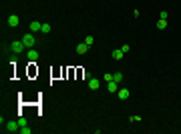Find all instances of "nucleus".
I'll use <instances>...</instances> for the list:
<instances>
[{
    "instance_id": "nucleus-1",
    "label": "nucleus",
    "mask_w": 181,
    "mask_h": 134,
    "mask_svg": "<svg viewBox=\"0 0 181 134\" xmlns=\"http://www.w3.org/2000/svg\"><path fill=\"white\" fill-rule=\"evenodd\" d=\"M24 42L22 40H14V42H10V50H12V54L16 56V54H20V52H24Z\"/></svg>"
},
{
    "instance_id": "nucleus-2",
    "label": "nucleus",
    "mask_w": 181,
    "mask_h": 134,
    "mask_svg": "<svg viewBox=\"0 0 181 134\" xmlns=\"http://www.w3.org/2000/svg\"><path fill=\"white\" fill-rule=\"evenodd\" d=\"M22 42H24L26 48H34V44H36V40H34L32 34H24V36H22Z\"/></svg>"
},
{
    "instance_id": "nucleus-3",
    "label": "nucleus",
    "mask_w": 181,
    "mask_h": 134,
    "mask_svg": "<svg viewBox=\"0 0 181 134\" xmlns=\"http://www.w3.org/2000/svg\"><path fill=\"white\" fill-rule=\"evenodd\" d=\"M4 130H6V132H16V130H20V124H18V120H12V122H6V126H4Z\"/></svg>"
},
{
    "instance_id": "nucleus-4",
    "label": "nucleus",
    "mask_w": 181,
    "mask_h": 134,
    "mask_svg": "<svg viewBox=\"0 0 181 134\" xmlns=\"http://www.w3.org/2000/svg\"><path fill=\"white\" fill-rule=\"evenodd\" d=\"M18 24H20V16H16V14H10V16H8V26H10V28H16Z\"/></svg>"
},
{
    "instance_id": "nucleus-5",
    "label": "nucleus",
    "mask_w": 181,
    "mask_h": 134,
    "mask_svg": "<svg viewBox=\"0 0 181 134\" xmlns=\"http://www.w3.org/2000/svg\"><path fill=\"white\" fill-rule=\"evenodd\" d=\"M26 58H28L30 62L38 60V50H34V48H28V50H26Z\"/></svg>"
},
{
    "instance_id": "nucleus-6",
    "label": "nucleus",
    "mask_w": 181,
    "mask_h": 134,
    "mask_svg": "<svg viewBox=\"0 0 181 134\" xmlns=\"http://www.w3.org/2000/svg\"><path fill=\"white\" fill-rule=\"evenodd\" d=\"M87 52H89V44H87V42L77 44V54H87Z\"/></svg>"
},
{
    "instance_id": "nucleus-7",
    "label": "nucleus",
    "mask_w": 181,
    "mask_h": 134,
    "mask_svg": "<svg viewBox=\"0 0 181 134\" xmlns=\"http://www.w3.org/2000/svg\"><path fill=\"white\" fill-rule=\"evenodd\" d=\"M117 98H119V100H127V98H129V90L121 88L119 92H117Z\"/></svg>"
},
{
    "instance_id": "nucleus-8",
    "label": "nucleus",
    "mask_w": 181,
    "mask_h": 134,
    "mask_svg": "<svg viewBox=\"0 0 181 134\" xmlns=\"http://www.w3.org/2000/svg\"><path fill=\"white\" fill-rule=\"evenodd\" d=\"M99 86H101V80H99V78H90L89 80V88L90 90H97Z\"/></svg>"
},
{
    "instance_id": "nucleus-9",
    "label": "nucleus",
    "mask_w": 181,
    "mask_h": 134,
    "mask_svg": "<svg viewBox=\"0 0 181 134\" xmlns=\"http://www.w3.org/2000/svg\"><path fill=\"white\" fill-rule=\"evenodd\" d=\"M30 30H32V32H40V30H42V24L34 20V22H30Z\"/></svg>"
},
{
    "instance_id": "nucleus-10",
    "label": "nucleus",
    "mask_w": 181,
    "mask_h": 134,
    "mask_svg": "<svg viewBox=\"0 0 181 134\" xmlns=\"http://www.w3.org/2000/svg\"><path fill=\"white\" fill-rule=\"evenodd\" d=\"M117 84H119V82H115V80H111V82H107V90H109V92H117Z\"/></svg>"
},
{
    "instance_id": "nucleus-11",
    "label": "nucleus",
    "mask_w": 181,
    "mask_h": 134,
    "mask_svg": "<svg viewBox=\"0 0 181 134\" xmlns=\"http://www.w3.org/2000/svg\"><path fill=\"white\" fill-rule=\"evenodd\" d=\"M157 28L159 30H165V28H167V18H159L157 20Z\"/></svg>"
},
{
    "instance_id": "nucleus-12",
    "label": "nucleus",
    "mask_w": 181,
    "mask_h": 134,
    "mask_svg": "<svg viewBox=\"0 0 181 134\" xmlns=\"http://www.w3.org/2000/svg\"><path fill=\"white\" fill-rule=\"evenodd\" d=\"M123 56H125V52L121 50V48H117V50H113V58H115V60H121Z\"/></svg>"
},
{
    "instance_id": "nucleus-13",
    "label": "nucleus",
    "mask_w": 181,
    "mask_h": 134,
    "mask_svg": "<svg viewBox=\"0 0 181 134\" xmlns=\"http://www.w3.org/2000/svg\"><path fill=\"white\" fill-rule=\"evenodd\" d=\"M113 80L115 82H121L123 80V72H113Z\"/></svg>"
},
{
    "instance_id": "nucleus-14",
    "label": "nucleus",
    "mask_w": 181,
    "mask_h": 134,
    "mask_svg": "<svg viewBox=\"0 0 181 134\" xmlns=\"http://www.w3.org/2000/svg\"><path fill=\"white\" fill-rule=\"evenodd\" d=\"M20 132H22V134H30V132H32V130H30L28 126H20Z\"/></svg>"
},
{
    "instance_id": "nucleus-15",
    "label": "nucleus",
    "mask_w": 181,
    "mask_h": 134,
    "mask_svg": "<svg viewBox=\"0 0 181 134\" xmlns=\"http://www.w3.org/2000/svg\"><path fill=\"white\" fill-rule=\"evenodd\" d=\"M103 80H107V82H111V80H113V74H111V72H107V74L103 76Z\"/></svg>"
},
{
    "instance_id": "nucleus-16",
    "label": "nucleus",
    "mask_w": 181,
    "mask_h": 134,
    "mask_svg": "<svg viewBox=\"0 0 181 134\" xmlns=\"http://www.w3.org/2000/svg\"><path fill=\"white\" fill-rule=\"evenodd\" d=\"M40 32H50V24H42V30H40Z\"/></svg>"
},
{
    "instance_id": "nucleus-17",
    "label": "nucleus",
    "mask_w": 181,
    "mask_h": 134,
    "mask_svg": "<svg viewBox=\"0 0 181 134\" xmlns=\"http://www.w3.org/2000/svg\"><path fill=\"white\" fill-rule=\"evenodd\" d=\"M85 42H87V44H93V42H95V38H93V36H90V34H89V36H87V38H85Z\"/></svg>"
},
{
    "instance_id": "nucleus-18",
    "label": "nucleus",
    "mask_w": 181,
    "mask_h": 134,
    "mask_svg": "<svg viewBox=\"0 0 181 134\" xmlns=\"http://www.w3.org/2000/svg\"><path fill=\"white\" fill-rule=\"evenodd\" d=\"M121 50H123L125 54H127V52H129V50H131V46H129V44H123V46H121Z\"/></svg>"
},
{
    "instance_id": "nucleus-19",
    "label": "nucleus",
    "mask_w": 181,
    "mask_h": 134,
    "mask_svg": "<svg viewBox=\"0 0 181 134\" xmlns=\"http://www.w3.org/2000/svg\"><path fill=\"white\" fill-rule=\"evenodd\" d=\"M18 124H20V126H26V118H22V116H20V118H18Z\"/></svg>"
},
{
    "instance_id": "nucleus-20",
    "label": "nucleus",
    "mask_w": 181,
    "mask_h": 134,
    "mask_svg": "<svg viewBox=\"0 0 181 134\" xmlns=\"http://www.w3.org/2000/svg\"><path fill=\"white\" fill-rule=\"evenodd\" d=\"M83 76H85V80H90V78H93V76H90V72H87V70H85V74H83Z\"/></svg>"
}]
</instances>
